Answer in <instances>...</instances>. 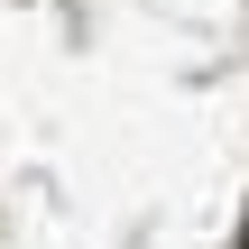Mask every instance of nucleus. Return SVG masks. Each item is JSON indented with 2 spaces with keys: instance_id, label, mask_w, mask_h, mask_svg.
I'll return each mask as SVG.
<instances>
[{
  "instance_id": "nucleus-1",
  "label": "nucleus",
  "mask_w": 249,
  "mask_h": 249,
  "mask_svg": "<svg viewBox=\"0 0 249 249\" xmlns=\"http://www.w3.org/2000/svg\"><path fill=\"white\" fill-rule=\"evenodd\" d=\"M240 249H249V240H240Z\"/></svg>"
}]
</instances>
